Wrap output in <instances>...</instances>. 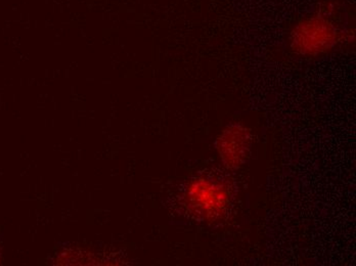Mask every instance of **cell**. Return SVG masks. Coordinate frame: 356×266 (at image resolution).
<instances>
[{"label":"cell","instance_id":"6da1fadb","mask_svg":"<svg viewBox=\"0 0 356 266\" xmlns=\"http://www.w3.org/2000/svg\"><path fill=\"white\" fill-rule=\"evenodd\" d=\"M339 16L338 4L327 3L299 19L290 34L293 51L304 57H318L333 51L347 34L336 21Z\"/></svg>","mask_w":356,"mask_h":266},{"label":"cell","instance_id":"7a4b0ae2","mask_svg":"<svg viewBox=\"0 0 356 266\" xmlns=\"http://www.w3.org/2000/svg\"><path fill=\"white\" fill-rule=\"evenodd\" d=\"M188 205L205 219H215L225 213L229 204V190L211 178L196 179L188 190Z\"/></svg>","mask_w":356,"mask_h":266},{"label":"cell","instance_id":"3957f363","mask_svg":"<svg viewBox=\"0 0 356 266\" xmlns=\"http://www.w3.org/2000/svg\"><path fill=\"white\" fill-rule=\"evenodd\" d=\"M249 142V131L242 125L232 124L225 129L217 140V150L225 165L229 168L242 165Z\"/></svg>","mask_w":356,"mask_h":266}]
</instances>
